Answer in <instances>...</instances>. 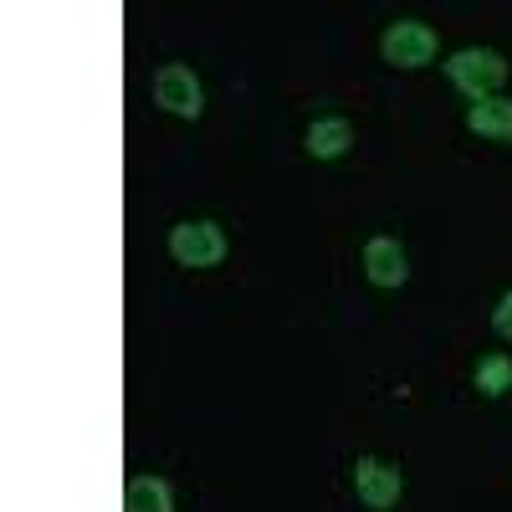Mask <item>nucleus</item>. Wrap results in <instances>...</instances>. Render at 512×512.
I'll use <instances>...</instances> for the list:
<instances>
[{
  "mask_svg": "<svg viewBox=\"0 0 512 512\" xmlns=\"http://www.w3.org/2000/svg\"><path fill=\"white\" fill-rule=\"evenodd\" d=\"M154 103H159L164 113H175V118H200V113H205L200 82H195V72L180 67V62L159 67V77H154Z\"/></svg>",
  "mask_w": 512,
  "mask_h": 512,
  "instance_id": "obj_4",
  "label": "nucleus"
},
{
  "mask_svg": "<svg viewBox=\"0 0 512 512\" xmlns=\"http://www.w3.org/2000/svg\"><path fill=\"white\" fill-rule=\"evenodd\" d=\"M364 272H369L374 287H405V277H410L405 246H400L395 236H374V241L364 246Z\"/></svg>",
  "mask_w": 512,
  "mask_h": 512,
  "instance_id": "obj_6",
  "label": "nucleus"
},
{
  "mask_svg": "<svg viewBox=\"0 0 512 512\" xmlns=\"http://www.w3.org/2000/svg\"><path fill=\"white\" fill-rule=\"evenodd\" d=\"M492 328L507 338V344H512V292H502V303L492 308Z\"/></svg>",
  "mask_w": 512,
  "mask_h": 512,
  "instance_id": "obj_11",
  "label": "nucleus"
},
{
  "mask_svg": "<svg viewBox=\"0 0 512 512\" xmlns=\"http://www.w3.org/2000/svg\"><path fill=\"white\" fill-rule=\"evenodd\" d=\"M354 492H359V502H369V507H395L400 502V492H405V477H400V466H390V461H379V456H359L354 461Z\"/></svg>",
  "mask_w": 512,
  "mask_h": 512,
  "instance_id": "obj_5",
  "label": "nucleus"
},
{
  "mask_svg": "<svg viewBox=\"0 0 512 512\" xmlns=\"http://www.w3.org/2000/svg\"><path fill=\"white\" fill-rule=\"evenodd\" d=\"M466 128L482 139H497V144H512V98H482L466 108Z\"/></svg>",
  "mask_w": 512,
  "mask_h": 512,
  "instance_id": "obj_7",
  "label": "nucleus"
},
{
  "mask_svg": "<svg viewBox=\"0 0 512 512\" xmlns=\"http://www.w3.org/2000/svg\"><path fill=\"white\" fill-rule=\"evenodd\" d=\"M123 512H175V492L164 477H134L123 492Z\"/></svg>",
  "mask_w": 512,
  "mask_h": 512,
  "instance_id": "obj_8",
  "label": "nucleus"
},
{
  "mask_svg": "<svg viewBox=\"0 0 512 512\" xmlns=\"http://www.w3.org/2000/svg\"><path fill=\"white\" fill-rule=\"evenodd\" d=\"M349 144H354V128L344 118H318L308 128V154L313 159H338V154H349Z\"/></svg>",
  "mask_w": 512,
  "mask_h": 512,
  "instance_id": "obj_9",
  "label": "nucleus"
},
{
  "mask_svg": "<svg viewBox=\"0 0 512 512\" xmlns=\"http://www.w3.org/2000/svg\"><path fill=\"white\" fill-rule=\"evenodd\" d=\"M379 52L390 67H425V62H436V31L425 21H395L384 31Z\"/></svg>",
  "mask_w": 512,
  "mask_h": 512,
  "instance_id": "obj_3",
  "label": "nucleus"
},
{
  "mask_svg": "<svg viewBox=\"0 0 512 512\" xmlns=\"http://www.w3.org/2000/svg\"><path fill=\"white\" fill-rule=\"evenodd\" d=\"M169 256H175L180 267H221L226 262V236L216 221H180L175 231H169Z\"/></svg>",
  "mask_w": 512,
  "mask_h": 512,
  "instance_id": "obj_2",
  "label": "nucleus"
},
{
  "mask_svg": "<svg viewBox=\"0 0 512 512\" xmlns=\"http://www.w3.org/2000/svg\"><path fill=\"white\" fill-rule=\"evenodd\" d=\"M446 77L456 82L466 98L482 103V98H497V88L507 82V57L492 52V47H466V52H456L446 62Z\"/></svg>",
  "mask_w": 512,
  "mask_h": 512,
  "instance_id": "obj_1",
  "label": "nucleus"
},
{
  "mask_svg": "<svg viewBox=\"0 0 512 512\" xmlns=\"http://www.w3.org/2000/svg\"><path fill=\"white\" fill-rule=\"evenodd\" d=\"M472 379H477V390H482L487 400H497V395L512 390V359H507V354H487Z\"/></svg>",
  "mask_w": 512,
  "mask_h": 512,
  "instance_id": "obj_10",
  "label": "nucleus"
}]
</instances>
